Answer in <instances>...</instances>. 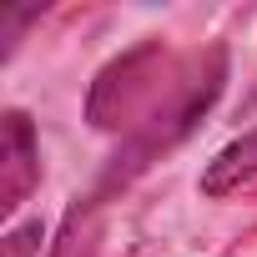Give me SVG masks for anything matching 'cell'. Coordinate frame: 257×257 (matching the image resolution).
Masks as SVG:
<instances>
[{"label": "cell", "mask_w": 257, "mask_h": 257, "mask_svg": "<svg viewBox=\"0 0 257 257\" xmlns=\"http://www.w3.org/2000/svg\"><path fill=\"white\" fill-rule=\"evenodd\" d=\"M182 76V61L167 56L157 41L137 46V51H126L121 61H111L91 96H86V121L96 126V132H121V137H132L137 126L157 111V101L177 86Z\"/></svg>", "instance_id": "2"}, {"label": "cell", "mask_w": 257, "mask_h": 257, "mask_svg": "<svg viewBox=\"0 0 257 257\" xmlns=\"http://www.w3.org/2000/svg\"><path fill=\"white\" fill-rule=\"evenodd\" d=\"M222 76H227V56H222V46H212L207 56H187L177 86L157 101V111L137 126L132 137H121V152L111 157V167H106V177H101V192L126 187L142 167H152L162 152H172V147L192 132V126L207 116V106L217 101Z\"/></svg>", "instance_id": "1"}, {"label": "cell", "mask_w": 257, "mask_h": 257, "mask_svg": "<svg viewBox=\"0 0 257 257\" xmlns=\"http://www.w3.org/2000/svg\"><path fill=\"white\" fill-rule=\"evenodd\" d=\"M51 257H101V197H76L66 207Z\"/></svg>", "instance_id": "4"}, {"label": "cell", "mask_w": 257, "mask_h": 257, "mask_svg": "<svg viewBox=\"0 0 257 257\" xmlns=\"http://www.w3.org/2000/svg\"><path fill=\"white\" fill-rule=\"evenodd\" d=\"M252 177H257V132L237 137L232 147H222L212 157V167L202 172V192L207 197H222V192H232V187H242Z\"/></svg>", "instance_id": "5"}, {"label": "cell", "mask_w": 257, "mask_h": 257, "mask_svg": "<svg viewBox=\"0 0 257 257\" xmlns=\"http://www.w3.org/2000/svg\"><path fill=\"white\" fill-rule=\"evenodd\" d=\"M41 16V6H21V11H0V26H6V31H0V41H6V56L21 46V31L31 26Z\"/></svg>", "instance_id": "7"}, {"label": "cell", "mask_w": 257, "mask_h": 257, "mask_svg": "<svg viewBox=\"0 0 257 257\" xmlns=\"http://www.w3.org/2000/svg\"><path fill=\"white\" fill-rule=\"evenodd\" d=\"M41 222H21L16 232H6V242H0V247H6V257H36L41 252Z\"/></svg>", "instance_id": "6"}, {"label": "cell", "mask_w": 257, "mask_h": 257, "mask_svg": "<svg viewBox=\"0 0 257 257\" xmlns=\"http://www.w3.org/2000/svg\"><path fill=\"white\" fill-rule=\"evenodd\" d=\"M41 187V147L26 111L0 116V217H16Z\"/></svg>", "instance_id": "3"}]
</instances>
